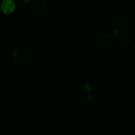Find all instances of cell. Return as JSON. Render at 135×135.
Returning a JSON list of instances; mask_svg holds the SVG:
<instances>
[{
    "label": "cell",
    "instance_id": "cell-1",
    "mask_svg": "<svg viewBox=\"0 0 135 135\" xmlns=\"http://www.w3.org/2000/svg\"><path fill=\"white\" fill-rule=\"evenodd\" d=\"M1 10L5 14L13 13L15 8V4L13 0H4L1 4Z\"/></svg>",
    "mask_w": 135,
    "mask_h": 135
}]
</instances>
